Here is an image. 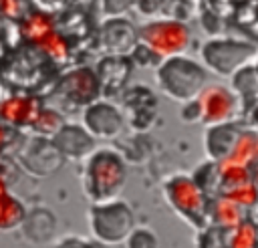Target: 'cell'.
I'll use <instances>...</instances> for the list:
<instances>
[{"label": "cell", "mask_w": 258, "mask_h": 248, "mask_svg": "<svg viewBox=\"0 0 258 248\" xmlns=\"http://www.w3.org/2000/svg\"><path fill=\"white\" fill-rule=\"evenodd\" d=\"M125 179V161L119 153L111 149H95L85 157L83 192L93 204L117 198Z\"/></svg>", "instance_id": "obj_1"}, {"label": "cell", "mask_w": 258, "mask_h": 248, "mask_svg": "<svg viewBox=\"0 0 258 248\" xmlns=\"http://www.w3.org/2000/svg\"><path fill=\"white\" fill-rule=\"evenodd\" d=\"M155 79L163 95L185 103L204 89L208 69L183 54H173L159 60Z\"/></svg>", "instance_id": "obj_2"}, {"label": "cell", "mask_w": 258, "mask_h": 248, "mask_svg": "<svg viewBox=\"0 0 258 248\" xmlns=\"http://www.w3.org/2000/svg\"><path fill=\"white\" fill-rule=\"evenodd\" d=\"M163 196L171 210L189 226L206 228L208 226V202L204 188L189 175L177 173L171 175L163 185Z\"/></svg>", "instance_id": "obj_3"}, {"label": "cell", "mask_w": 258, "mask_h": 248, "mask_svg": "<svg viewBox=\"0 0 258 248\" xmlns=\"http://www.w3.org/2000/svg\"><path fill=\"white\" fill-rule=\"evenodd\" d=\"M141 46H145L147 50H151L159 60L173 56V54H181L191 40L189 28L179 22V20H153L147 22L145 26L139 28L137 32Z\"/></svg>", "instance_id": "obj_4"}, {"label": "cell", "mask_w": 258, "mask_h": 248, "mask_svg": "<svg viewBox=\"0 0 258 248\" xmlns=\"http://www.w3.org/2000/svg\"><path fill=\"white\" fill-rule=\"evenodd\" d=\"M89 226L97 240L117 244L129 236L133 226V212L125 202H117L115 198L97 202L89 210Z\"/></svg>", "instance_id": "obj_5"}, {"label": "cell", "mask_w": 258, "mask_h": 248, "mask_svg": "<svg viewBox=\"0 0 258 248\" xmlns=\"http://www.w3.org/2000/svg\"><path fill=\"white\" fill-rule=\"evenodd\" d=\"M254 44L234 38H212L202 46V58L206 69L222 77L234 75L254 56Z\"/></svg>", "instance_id": "obj_6"}, {"label": "cell", "mask_w": 258, "mask_h": 248, "mask_svg": "<svg viewBox=\"0 0 258 248\" xmlns=\"http://www.w3.org/2000/svg\"><path fill=\"white\" fill-rule=\"evenodd\" d=\"M196 101L200 107V121L206 125L228 123L238 111V95L224 85H204Z\"/></svg>", "instance_id": "obj_7"}, {"label": "cell", "mask_w": 258, "mask_h": 248, "mask_svg": "<svg viewBox=\"0 0 258 248\" xmlns=\"http://www.w3.org/2000/svg\"><path fill=\"white\" fill-rule=\"evenodd\" d=\"M83 125L93 137L109 139L117 135L123 127V117L115 105L107 101H97L85 107L83 111Z\"/></svg>", "instance_id": "obj_8"}, {"label": "cell", "mask_w": 258, "mask_h": 248, "mask_svg": "<svg viewBox=\"0 0 258 248\" xmlns=\"http://www.w3.org/2000/svg\"><path fill=\"white\" fill-rule=\"evenodd\" d=\"M58 91L73 103H89L99 93V79L89 69H77L62 79Z\"/></svg>", "instance_id": "obj_9"}, {"label": "cell", "mask_w": 258, "mask_h": 248, "mask_svg": "<svg viewBox=\"0 0 258 248\" xmlns=\"http://www.w3.org/2000/svg\"><path fill=\"white\" fill-rule=\"evenodd\" d=\"M93 135L77 125H62L54 135V145L62 155L69 157H87L93 149Z\"/></svg>", "instance_id": "obj_10"}, {"label": "cell", "mask_w": 258, "mask_h": 248, "mask_svg": "<svg viewBox=\"0 0 258 248\" xmlns=\"http://www.w3.org/2000/svg\"><path fill=\"white\" fill-rule=\"evenodd\" d=\"M238 133H240V131L234 127L232 121L220 123V125H208L206 141H204L206 153H208L212 159H216V161L224 159V157L230 153V149H232V145H234Z\"/></svg>", "instance_id": "obj_11"}, {"label": "cell", "mask_w": 258, "mask_h": 248, "mask_svg": "<svg viewBox=\"0 0 258 248\" xmlns=\"http://www.w3.org/2000/svg\"><path fill=\"white\" fill-rule=\"evenodd\" d=\"M38 113L40 107L36 99L30 97H10L0 105V119L12 125H28V123L32 125Z\"/></svg>", "instance_id": "obj_12"}, {"label": "cell", "mask_w": 258, "mask_h": 248, "mask_svg": "<svg viewBox=\"0 0 258 248\" xmlns=\"http://www.w3.org/2000/svg\"><path fill=\"white\" fill-rule=\"evenodd\" d=\"M208 218L214 220L216 226L230 230L232 226H236L238 222L244 220V214L236 202H232L228 196H222V198L214 200L212 206H208Z\"/></svg>", "instance_id": "obj_13"}, {"label": "cell", "mask_w": 258, "mask_h": 248, "mask_svg": "<svg viewBox=\"0 0 258 248\" xmlns=\"http://www.w3.org/2000/svg\"><path fill=\"white\" fill-rule=\"evenodd\" d=\"M224 159H230V161L246 165V167L250 163H254L258 159V135L250 133V131H240L230 153Z\"/></svg>", "instance_id": "obj_14"}, {"label": "cell", "mask_w": 258, "mask_h": 248, "mask_svg": "<svg viewBox=\"0 0 258 248\" xmlns=\"http://www.w3.org/2000/svg\"><path fill=\"white\" fill-rule=\"evenodd\" d=\"M24 218H26V214H24L20 200L10 196L8 190H2L0 192V230L16 228L24 222Z\"/></svg>", "instance_id": "obj_15"}, {"label": "cell", "mask_w": 258, "mask_h": 248, "mask_svg": "<svg viewBox=\"0 0 258 248\" xmlns=\"http://www.w3.org/2000/svg\"><path fill=\"white\" fill-rule=\"evenodd\" d=\"M50 30H54L52 20H50L46 14H42V12H32V14H28L26 20L22 22V32H24V36H26L28 40H32V42L40 40V38H42L44 34H48Z\"/></svg>", "instance_id": "obj_16"}, {"label": "cell", "mask_w": 258, "mask_h": 248, "mask_svg": "<svg viewBox=\"0 0 258 248\" xmlns=\"http://www.w3.org/2000/svg\"><path fill=\"white\" fill-rule=\"evenodd\" d=\"M228 246H238V248L258 246V228L250 222H244V220L238 222L236 226L230 228Z\"/></svg>", "instance_id": "obj_17"}, {"label": "cell", "mask_w": 258, "mask_h": 248, "mask_svg": "<svg viewBox=\"0 0 258 248\" xmlns=\"http://www.w3.org/2000/svg\"><path fill=\"white\" fill-rule=\"evenodd\" d=\"M224 196H228L232 202H236L240 208H252L258 202V188L248 179L242 183H236L232 188H226Z\"/></svg>", "instance_id": "obj_18"}, {"label": "cell", "mask_w": 258, "mask_h": 248, "mask_svg": "<svg viewBox=\"0 0 258 248\" xmlns=\"http://www.w3.org/2000/svg\"><path fill=\"white\" fill-rule=\"evenodd\" d=\"M34 44H38L42 50H44V54H48L50 58H54V60H62V58H67V54H69V46H67V40L56 32V30H50L48 34H44L40 40H36Z\"/></svg>", "instance_id": "obj_19"}, {"label": "cell", "mask_w": 258, "mask_h": 248, "mask_svg": "<svg viewBox=\"0 0 258 248\" xmlns=\"http://www.w3.org/2000/svg\"><path fill=\"white\" fill-rule=\"evenodd\" d=\"M127 244L129 246H155L157 244V238L151 230L147 228H137L133 232H129L127 236Z\"/></svg>", "instance_id": "obj_20"}, {"label": "cell", "mask_w": 258, "mask_h": 248, "mask_svg": "<svg viewBox=\"0 0 258 248\" xmlns=\"http://www.w3.org/2000/svg\"><path fill=\"white\" fill-rule=\"evenodd\" d=\"M0 10L6 16H18L20 14V0H0Z\"/></svg>", "instance_id": "obj_21"}, {"label": "cell", "mask_w": 258, "mask_h": 248, "mask_svg": "<svg viewBox=\"0 0 258 248\" xmlns=\"http://www.w3.org/2000/svg\"><path fill=\"white\" fill-rule=\"evenodd\" d=\"M250 181H252V183L258 188V163L254 165V169H252V173H250Z\"/></svg>", "instance_id": "obj_22"}, {"label": "cell", "mask_w": 258, "mask_h": 248, "mask_svg": "<svg viewBox=\"0 0 258 248\" xmlns=\"http://www.w3.org/2000/svg\"><path fill=\"white\" fill-rule=\"evenodd\" d=\"M4 143H6V129L4 125H0V149L4 147Z\"/></svg>", "instance_id": "obj_23"}, {"label": "cell", "mask_w": 258, "mask_h": 248, "mask_svg": "<svg viewBox=\"0 0 258 248\" xmlns=\"http://www.w3.org/2000/svg\"><path fill=\"white\" fill-rule=\"evenodd\" d=\"M256 71H258V69H256Z\"/></svg>", "instance_id": "obj_24"}]
</instances>
